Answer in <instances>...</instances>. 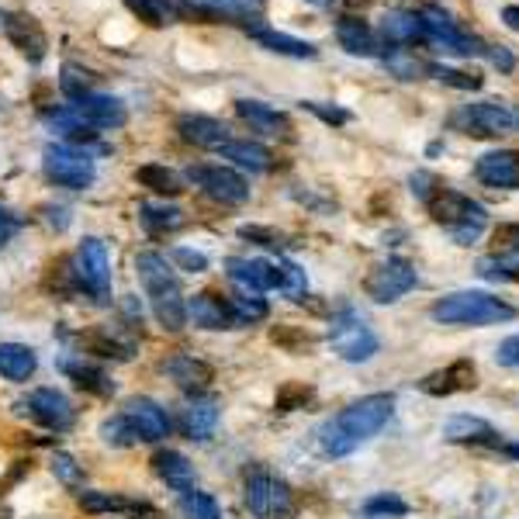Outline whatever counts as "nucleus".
Segmentation results:
<instances>
[{
    "label": "nucleus",
    "mask_w": 519,
    "mask_h": 519,
    "mask_svg": "<svg viewBox=\"0 0 519 519\" xmlns=\"http://www.w3.org/2000/svg\"><path fill=\"white\" fill-rule=\"evenodd\" d=\"M433 77L443 80V84L457 87V90H478L485 80L478 73H464V70H450V66H433Z\"/></svg>",
    "instance_id": "obj_48"
},
{
    "label": "nucleus",
    "mask_w": 519,
    "mask_h": 519,
    "mask_svg": "<svg viewBox=\"0 0 519 519\" xmlns=\"http://www.w3.org/2000/svg\"><path fill=\"white\" fill-rule=\"evenodd\" d=\"M416 14H419V21H423L426 39L443 45V52H454V56H488V45L464 32V28L454 21V14L443 11L440 4H423Z\"/></svg>",
    "instance_id": "obj_7"
},
{
    "label": "nucleus",
    "mask_w": 519,
    "mask_h": 519,
    "mask_svg": "<svg viewBox=\"0 0 519 519\" xmlns=\"http://www.w3.org/2000/svg\"><path fill=\"white\" fill-rule=\"evenodd\" d=\"M253 4H263V0H253Z\"/></svg>",
    "instance_id": "obj_63"
},
{
    "label": "nucleus",
    "mask_w": 519,
    "mask_h": 519,
    "mask_svg": "<svg viewBox=\"0 0 519 519\" xmlns=\"http://www.w3.org/2000/svg\"><path fill=\"white\" fill-rule=\"evenodd\" d=\"M488 59H492V63L499 66L502 73H509L516 66V56L506 49V45H488Z\"/></svg>",
    "instance_id": "obj_57"
},
{
    "label": "nucleus",
    "mask_w": 519,
    "mask_h": 519,
    "mask_svg": "<svg viewBox=\"0 0 519 519\" xmlns=\"http://www.w3.org/2000/svg\"><path fill=\"white\" fill-rule=\"evenodd\" d=\"M25 409L35 423H42L45 430H52V433H66V430H73V423H77V412H73L70 398L56 388H35L32 395H28Z\"/></svg>",
    "instance_id": "obj_13"
},
{
    "label": "nucleus",
    "mask_w": 519,
    "mask_h": 519,
    "mask_svg": "<svg viewBox=\"0 0 519 519\" xmlns=\"http://www.w3.org/2000/svg\"><path fill=\"white\" fill-rule=\"evenodd\" d=\"M475 177L485 187L519 191V149H492V153L478 156Z\"/></svg>",
    "instance_id": "obj_16"
},
{
    "label": "nucleus",
    "mask_w": 519,
    "mask_h": 519,
    "mask_svg": "<svg viewBox=\"0 0 519 519\" xmlns=\"http://www.w3.org/2000/svg\"><path fill=\"white\" fill-rule=\"evenodd\" d=\"M94 77L84 70V66H73V63H66L63 66V77H59V90H63L70 101H80V97H87V94H94Z\"/></svg>",
    "instance_id": "obj_41"
},
{
    "label": "nucleus",
    "mask_w": 519,
    "mask_h": 519,
    "mask_svg": "<svg viewBox=\"0 0 519 519\" xmlns=\"http://www.w3.org/2000/svg\"><path fill=\"white\" fill-rule=\"evenodd\" d=\"M59 371H63L77 388L90 391V395H101V398L115 395V381H111L108 374L101 371V367H90V364H84V360L63 357V360H59Z\"/></svg>",
    "instance_id": "obj_30"
},
{
    "label": "nucleus",
    "mask_w": 519,
    "mask_h": 519,
    "mask_svg": "<svg viewBox=\"0 0 519 519\" xmlns=\"http://www.w3.org/2000/svg\"><path fill=\"white\" fill-rule=\"evenodd\" d=\"M513 125H519V111H516V115H513Z\"/></svg>",
    "instance_id": "obj_62"
},
{
    "label": "nucleus",
    "mask_w": 519,
    "mask_h": 519,
    "mask_svg": "<svg viewBox=\"0 0 519 519\" xmlns=\"http://www.w3.org/2000/svg\"><path fill=\"white\" fill-rule=\"evenodd\" d=\"M277 267H281V291L291 298V302H302L305 291H308V277H305V270L298 267L295 260H281V263H277Z\"/></svg>",
    "instance_id": "obj_44"
},
{
    "label": "nucleus",
    "mask_w": 519,
    "mask_h": 519,
    "mask_svg": "<svg viewBox=\"0 0 519 519\" xmlns=\"http://www.w3.org/2000/svg\"><path fill=\"white\" fill-rule=\"evenodd\" d=\"M270 340L277 346H284L288 353H302L315 346V333H308L305 326H274L270 329Z\"/></svg>",
    "instance_id": "obj_42"
},
{
    "label": "nucleus",
    "mask_w": 519,
    "mask_h": 519,
    "mask_svg": "<svg viewBox=\"0 0 519 519\" xmlns=\"http://www.w3.org/2000/svg\"><path fill=\"white\" fill-rule=\"evenodd\" d=\"M225 274L236 284L239 291H253V295H263V291H281V267L270 260H246V257H229L225 260Z\"/></svg>",
    "instance_id": "obj_14"
},
{
    "label": "nucleus",
    "mask_w": 519,
    "mask_h": 519,
    "mask_svg": "<svg viewBox=\"0 0 519 519\" xmlns=\"http://www.w3.org/2000/svg\"><path fill=\"white\" fill-rule=\"evenodd\" d=\"M187 319L198 329H236L232 326L229 302H222L212 291H201V295L187 298Z\"/></svg>",
    "instance_id": "obj_25"
},
{
    "label": "nucleus",
    "mask_w": 519,
    "mask_h": 519,
    "mask_svg": "<svg viewBox=\"0 0 519 519\" xmlns=\"http://www.w3.org/2000/svg\"><path fill=\"white\" fill-rule=\"evenodd\" d=\"M122 416L132 423L135 436H139V440H146V443H160V440H167V436H170L173 423H170L167 409H163L160 402H153V398H146V395L129 398Z\"/></svg>",
    "instance_id": "obj_15"
},
{
    "label": "nucleus",
    "mask_w": 519,
    "mask_h": 519,
    "mask_svg": "<svg viewBox=\"0 0 519 519\" xmlns=\"http://www.w3.org/2000/svg\"><path fill=\"white\" fill-rule=\"evenodd\" d=\"M478 385V367L475 360H454V364L440 367V371L426 374L419 381V388L433 398H450V395H461V391H471Z\"/></svg>",
    "instance_id": "obj_17"
},
{
    "label": "nucleus",
    "mask_w": 519,
    "mask_h": 519,
    "mask_svg": "<svg viewBox=\"0 0 519 519\" xmlns=\"http://www.w3.org/2000/svg\"><path fill=\"white\" fill-rule=\"evenodd\" d=\"M402 516H409V502L398 499L395 492H378L360 506L357 519H402Z\"/></svg>",
    "instance_id": "obj_39"
},
{
    "label": "nucleus",
    "mask_w": 519,
    "mask_h": 519,
    "mask_svg": "<svg viewBox=\"0 0 519 519\" xmlns=\"http://www.w3.org/2000/svg\"><path fill=\"white\" fill-rule=\"evenodd\" d=\"M381 35L388 42H423V21H419L416 11H388L385 21H381Z\"/></svg>",
    "instance_id": "obj_33"
},
{
    "label": "nucleus",
    "mask_w": 519,
    "mask_h": 519,
    "mask_svg": "<svg viewBox=\"0 0 519 519\" xmlns=\"http://www.w3.org/2000/svg\"><path fill=\"white\" fill-rule=\"evenodd\" d=\"M132 14H139V21L146 25H163V7L160 0H125Z\"/></svg>",
    "instance_id": "obj_53"
},
{
    "label": "nucleus",
    "mask_w": 519,
    "mask_h": 519,
    "mask_svg": "<svg viewBox=\"0 0 519 519\" xmlns=\"http://www.w3.org/2000/svg\"><path fill=\"white\" fill-rule=\"evenodd\" d=\"M229 312H232V326H257L270 315L267 298L253 295V291H236L229 298Z\"/></svg>",
    "instance_id": "obj_36"
},
{
    "label": "nucleus",
    "mask_w": 519,
    "mask_h": 519,
    "mask_svg": "<svg viewBox=\"0 0 519 519\" xmlns=\"http://www.w3.org/2000/svg\"><path fill=\"white\" fill-rule=\"evenodd\" d=\"M73 277H77V284L97 305L111 302V257H108L104 239L87 236L84 243H80L77 260H73Z\"/></svg>",
    "instance_id": "obj_8"
},
{
    "label": "nucleus",
    "mask_w": 519,
    "mask_h": 519,
    "mask_svg": "<svg viewBox=\"0 0 519 519\" xmlns=\"http://www.w3.org/2000/svg\"><path fill=\"white\" fill-rule=\"evenodd\" d=\"M21 232V218L11 212L7 205H0V246L11 243L14 236Z\"/></svg>",
    "instance_id": "obj_55"
},
{
    "label": "nucleus",
    "mask_w": 519,
    "mask_h": 519,
    "mask_svg": "<svg viewBox=\"0 0 519 519\" xmlns=\"http://www.w3.org/2000/svg\"><path fill=\"white\" fill-rule=\"evenodd\" d=\"M163 371L170 374L173 381H177L184 391H201L208 388L215 381V371L212 364H205V360L191 357V353H173V357L163 364Z\"/></svg>",
    "instance_id": "obj_26"
},
{
    "label": "nucleus",
    "mask_w": 519,
    "mask_h": 519,
    "mask_svg": "<svg viewBox=\"0 0 519 519\" xmlns=\"http://www.w3.org/2000/svg\"><path fill=\"white\" fill-rule=\"evenodd\" d=\"M329 346H333V353L340 360H346V364H367V360L381 350L374 329L367 326L364 315L353 305H343L340 312L333 315V322H329Z\"/></svg>",
    "instance_id": "obj_5"
},
{
    "label": "nucleus",
    "mask_w": 519,
    "mask_h": 519,
    "mask_svg": "<svg viewBox=\"0 0 519 519\" xmlns=\"http://www.w3.org/2000/svg\"><path fill=\"white\" fill-rule=\"evenodd\" d=\"M305 4H312V7H333L336 0H305Z\"/></svg>",
    "instance_id": "obj_61"
},
{
    "label": "nucleus",
    "mask_w": 519,
    "mask_h": 519,
    "mask_svg": "<svg viewBox=\"0 0 519 519\" xmlns=\"http://www.w3.org/2000/svg\"><path fill=\"white\" fill-rule=\"evenodd\" d=\"M170 260L180 263V267H184L187 274H205V270H208V257H205V253L187 250V246H177V250L170 253Z\"/></svg>",
    "instance_id": "obj_52"
},
{
    "label": "nucleus",
    "mask_w": 519,
    "mask_h": 519,
    "mask_svg": "<svg viewBox=\"0 0 519 519\" xmlns=\"http://www.w3.org/2000/svg\"><path fill=\"white\" fill-rule=\"evenodd\" d=\"M239 236L243 239H253V243H260V246H267V250H281V236H277L274 229H260V225H243L239 229Z\"/></svg>",
    "instance_id": "obj_54"
},
{
    "label": "nucleus",
    "mask_w": 519,
    "mask_h": 519,
    "mask_svg": "<svg viewBox=\"0 0 519 519\" xmlns=\"http://www.w3.org/2000/svg\"><path fill=\"white\" fill-rule=\"evenodd\" d=\"M381 56H385L388 73L398 80H423L433 73V63H426V59L416 56L412 49H388V52H381Z\"/></svg>",
    "instance_id": "obj_34"
},
{
    "label": "nucleus",
    "mask_w": 519,
    "mask_h": 519,
    "mask_svg": "<svg viewBox=\"0 0 519 519\" xmlns=\"http://www.w3.org/2000/svg\"><path fill=\"white\" fill-rule=\"evenodd\" d=\"M101 436L104 443H111V447H135L139 443V436H135L132 423L125 416H111L101 423Z\"/></svg>",
    "instance_id": "obj_46"
},
{
    "label": "nucleus",
    "mask_w": 519,
    "mask_h": 519,
    "mask_svg": "<svg viewBox=\"0 0 519 519\" xmlns=\"http://www.w3.org/2000/svg\"><path fill=\"white\" fill-rule=\"evenodd\" d=\"M336 39L350 56H360V59H371V56H381V39L364 18H340L336 21Z\"/></svg>",
    "instance_id": "obj_23"
},
{
    "label": "nucleus",
    "mask_w": 519,
    "mask_h": 519,
    "mask_svg": "<svg viewBox=\"0 0 519 519\" xmlns=\"http://www.w3.org/2000/svg\"><path fill=\"white\" fill-rule=\"evenodd\" d=\"M426 208H430L433 222L443 225L457 246H471L488 225L485 205H478L475 198H468V194H461V191H450L447 184L426 201Z\"/></svg>",
    "instance_id": "obj_4"
},
{
    "label": "nucleus",
    "mask_w": 519,
    "mask_h": 519,
    "mask_svg": "<svg viewBox=\"0 0 519 519\" xmlns=\"http://www.w3.org/2000/svg\"><path fill=\"white\" fill-rule=\"evenodd\" d=\"M177 132H180V139L184 142L201 146V149H222L225 142L232 139L229 125L218 122V118H208V115H180Z\"/></svg>",
    "instance_id": "obj_22"
},
{
    "label": "nucleus",
    "mask_w": 519,
    "mask_h": 519,
    "mask_svg": "<svg viewBox=\"0 0 519 519\" xmlns=\"http://www.w3.org/2000/svg\"><path fill=\"white\" fill-rule=\"evenodd\" d=\"M492 243H495V253H513L519 257V222H506L492 232Z\"/></svg>",
    "instance_id": "obj_51"
},
{
    "label": "nucleus",
    "mask_w": 519,
    "mask_h": 519,
    "mask_svg": "<svg viewBox=\"0 0 519 519\" xmlns=\"http://www.w3.org/2000/svg\"><path fill=\"white\" fill-rule=\"evenodd\" d=\"M180 509H184L187 519H222L218 502L208 492H198V488H191V492L180 495Z\"/></svg>",
    "instance_id": "obj_40"
},
{
    "label": "nucleus",
    "mask_w": 519,
    "mask_h": 519,
    "mask_svg": "<svg viewBox=\"0 0 519 519\" xmlns=\"http://www.w3.org/2000/svg\"><path fill=\"white\" fill-rule=\"evenodd\" d=\"M42 122L49 125L52 132L66 135L70 142H94V139H97V132L90 129L84 118H80V111L73 108V104H66V108H49V111H42Z\"/></svg>",
    "instance_id": "obj_32"
},
{
    "label": "nucleus",
    "mask_w": 519,
    "mask_h": 519,
    "mask_svg": "<svg viewBox=\"0 0 519 519\" xmlns=\"http://www.w3.org/2000/svg\"><path fill=\"white\" fill-rule=\"evenodd\" d=\"M139 218L153 236H163V232H173L184 225V212L173 205H139Z\"/></svg>",
    "instance_id": "obj_38"
},
{
    "label": "nucleus",
    "mask_w": 519,
    "mask_h": 519,
    "mask_svg": "<svg viewBox=\"0 0 519 519\" xmlns=\"http://www.w3.org/2000/svg\"><path fill=\"white\" fill-rule=\"evenodd\" d=\"M0 28H4V35L11 39V45L21 52V56L32 59V63H42L49 42H45V32L39 21L28 18V14H0Z\"/></svg>",
    "instance_id": "obj_18"
},
{
    "label": "nucleus",
    "mask_w": 519,
    "mask_h": 519,
    "mask_svg": "<svg viewBox=\"0 0 519 519\" xmlns=\"http://www.w3.org/2000/svg\"><path fill=\"white\" fill-rule=\"evenodd\" d=\"M135 274L142 281V291H146L149 305H153V315L167 333H180L187 326V298L180 291V281L173 274V267L167 257L146 250L135 257Z\"/></svg>",
    "instance_id": "obj_2"
},
{
    "label": "nucleus",
    "mask_w": 519,
    "mask_h": 519,
    "mask_svg": "<svg viewBox=\"0 0 519 519\" xmlns=\"http://www.w3.org/2000/svg\"><path fill=\"white\" fill-rule=\"evenodd\" d=\"M395 412V395L388 391H374V395H364L357 402H350L346 409L336 412L329 423H322L319 430V447L326 457H346L367 443L371 436H378L385 430V423Z\"/></svg>",
    "instance_id": "obj_1"
},
{
    "label": "nucleus",
    "mask_w": 519,
    "mask_h": 519,
    "mask_svg": "<svg viewBox=\"0 0 519 519\" xmlns=\"http://www.w3.org/2000/svg\"><path fill=\"white\" fill-rule=\"evenodd\" d=\"M478 277L492 284H519V257L513 253H488L478 260Z\"/></svg>",
    "instance_id": "obj_35"
},
{
    "label": "nucleus",
    "mask_w": 519,
    "mask_h": 519,
    "mask_svg": "<svg viewBox=\"0 0 519 519\" xmlns=\"http://www.w3.org/2000/svg\"><path fill=\"white\" fill-rule=\"evenodd\" d=\"M39 367V357H35L32 346H21V343H0V378L14 381H28Z\"/></svg>",
    "instance_id": "obj_31"
},
{
    "label": "nucleus",
    "mask_w": 519,
    "mask_h": 519,
    "mask_svg": "<svg viewBox=\"0 0 519 519\" xmlns=\"http://www.w3.org/2000/svg\"><path fill=\"white\" fill-rule=\"evenodd\" d=\"M495 360H499L502 367H519V336H509V340H502L499 350H495Z\"/></svg>",
    "instance_id": "obj_56"
},
{
    "label": "nucleus",
    "mask_w": 519,
    "mask_h": 519,
    "mask_svg": "<svg viewBox=\"0 0 519 519\" xmlns=\"http://www.w3.org/2000/svg\"><path fill=\"white\" fill-rule=\"evenodd\" d=\"M246 506L253 516L270 519V516H288L291 513V488L284 478H274L267 471H253L246 478Z\"/></svg>",
    "instance_id": "obj_12"
},
{
    "label": "nucleus",
    "mask_w": 519,
    "mask_h": 519,
    "mask_svg": "<svg viewBox=\"0 0 519 519\" xmlns=\"http://www.w3.org/2000/svg\"><path fill=\"white\" fill-rule=\"evenodd\" d=\"M218 419H222V409H218L215 398L208 395H194L191 402L184 405V412H180V430H184L187 440H212L215 430H218Z\"/></svg>",
    "instance_id": "obj_20"
},
{
    "label": "nucleus",
    "mask_w": 519,
    "mask_h": 519,
    "mask_svg": "<svg viewBox=\"0 0 519 519\" xmlns=\"http://www.w3.org/2000/svg\"><path fill=\"white\" fill-rule=\"evenodd\" d=\"M443 436L450 443H471V447H506L502 436L485 423V419L475 416H450L443 423Z\"/></svg>",
    "instance_id": "obj_24"
},
{
    "label": "nucleus",
    "mask_w": 519,
    "mask_h": 519,
    "mask_svg": "<svg viewBox=\"0 0 519 519\" xmlns=\"http://www.w3.org/2000/svg\"><path fill=\"white\" fill-rule=\"evenodd\" d=\"M45 222L56 225V229H66V225H70V215H66V208H45Z\"/></svg>",
    "instance_id": "obj_58"
},
{
    "label": "nucleus",
    "mask_w": 519,
    "mask_h": 519,
    "mask_svg": "<svg viewBox=\"0 0 519 519\" xmlns=\"http://www.w3.org/2000/svg\"><path fill=\"white\" fill-rule=\"evenodd\" d=\"M73 108L80 111V118L90 125L94 132H111V129H122L125 125V104L111 94H87L80 101H73Z\"/></svg>",
    "instance_id": "obj_19"
},
{
    "label": "nucleus",
    "mask_w": 519,
    "mask_h": 519,
    "mask_svg": "<svg viewBox=\"0 0 519 519\" xmlns=\"http://www.w3.org/2000/svg\"><path fill=\"white\" fill-rule=\"evenodd\" d=\"M312 398H315V391L308 388V385H302V381H288V385L277 391L274 409L277 412H295V409H305Z\"/></svg>",
    "instance_id": "obj_43"
},
{
    "label": "nucleus",
    "mask_w": 519,
    "mask_h": 519,
    "mask_svg": "<svg viewBox=\"0 0 519 519\" xmlns=\"http://www.w3.org/2000/svg\"><path fill=\"white\" fill-rule=\"evenodd\" d=\"M153 471H156V478L163 481V485H170L173 492H191L194 488V464L187 461L180 450H160V454L153 457Z\"/></svg>",
    "instance_id": "obj_28"
},
{
    "label": "nucleus",
    "mask_w": 519,
    "mask_h": 519,
    "mask_svg": "<svg viewBox=\"0 0 519 519\" xmlns=\"http://www.w3.org/2000/svg\"><path fill=\"white\" fill-rule=\"evenodd\" d=\"M42 170L63 191H87L97 177L94 156L87 149L66 146V142H49L42 149Z\"/></svg>",
    "instance_id": "obj_6"
},
{
    "label": "nucleus",
    "mask_w": 519,
    "mask_h": 519,
    "mask_svg": "<svg viewBox=\"0 0 519 519\" xmlns=\"http://www.w3.org/2000/svg\"><path fill=\"white\" fill-rule=\"evenodd\" d=\"M409 187H412V194H416V198L426 205V201H430L433 194L443 187V180L436 177V173H430V170H416V173L409 177Z\"/></svg>",
    "instance_id": "obj_49"
},
{
    "label": "nucleus",
    "mask_w": 519,
    "mask_h": 519,
    "mask_svg": "<svg viewBox=\"0 0 519 519\" xmlns=\"http://www.w3.org/2000/svg\"><path fill=\"white\" fill-rule=\"evenodd\" d=\"M187 180H191L194 187H201L212 201H222V205H246V201H250V180L232 167H222V163L187 167Z\"/></svg>",
    "instance_id": "obj_11"
},
{
    "label": "nucleus",
    "mask_w": 519,
    "mask_h": 519,
    "mask_svg": "<svg viewBox=\"0 0 519 519\" xmlns=\"http://www.w3.org/2000/svg\"><path fill=\"white\" fill-rule=\"evenodd\" d=\"M135 180L156 194H170V198L184 191V187H180V177L170 167H163V163H146V167H139L135 170Z\"/></svg>",
    "instance_id": "obj_37"
},
{
    "label": "nucleus",
    "mask_w": 519,
    "mask_h": 519,
    "mask_svg": "<svg viewBox=\"0 0 519 519\" xmlns=\"http://www.w3.org/2000/svg\"><path fill=\"white\" fill-rule=\"evenodd\" d=\"M450 129L464 132L471 139H495V135L513 132V111L499 101H478V104H464L450 115Z\"/></svg>",
    "instance_id": "obj_9"
},
{
    "label": "nucleus",
    "mask_w": 519,
    "mask_h": 519,
    "mask_svg": "<svg viewBox=\"0 0 519 519\" xmlns=\"http://www.w3.org/2000/svg\"><path fill=\"white\" fill-rule=\"evenodd\" d=\"M246 32H250V39H257L263 49L277 52V56H291V59H315L319 56V49H315L312 42L305 39H295V35H284V32H274V28L267 25H246Z\"/></svg>",
    "instance_id": "obj_27"
},
{
    "label": "nucleus",
    "mask_w": 519,
    "mask_h": 519,
    "mask_svg": "<svg viewBox=\"0 0 519 519\" xmlns=\"http://www.w3.org/2000/svg\"><path fill=\"white\" fill-rule=\"evenodd\" d=\"M52 475L63 481L66 488H80V485H84V468H80V464L73 461L66 450H56V454H52Z\"/></svg>",
    "instance_id": "obj_47"
},
{
    "label": "nucleus",
    "mask_w": 519,
    "mask_h": 519,
    "mask_svg": "<svg viewBox=\"0 0 519 519\" xmlns=\"http://www.w3.org/2000/svg\"><path fill=\"white\" fill-rule=\"evenodd\" d=\"M305 111H312L315 118H322L326 125H346L350 122V111L340 108V104H322V101H302Z\"/></svg>",
    "instance_id": "obj_50"
},
{
    "label": "nucleus",
    "mask_w": 519,
    "mask_h": 519,
    "mask_svg": "<svg viewBox=\"0 0 519 519\" xmlns=\"http://www.w3.org/2000/svg\"><path fill=\"white\" fill-rule=\"evenodd\" d=\"M80 506L87 513H125V509H132V502L111 492H80Z\"/></svg>",
    "instance_id": "obj_45"
},
{
    "label": "nucleus",
    "mask_w": 519,
    "mask_h": 519,
    "mask_svg": "<svg viewBox=\"0 0 519 519\" xmlns=\"http://www.w3.org/2000/svg\"><path fill=\"white\" fill-rule=\"evenodd\" d=\"M430 315L443 326H495V322L516 319V308L488 291H454V295L440 298L430 308Z\"/></svg>",
    "instance_id": "obj_3"
},
{
    "label": "nucleus",
    "mask_w": 519,
    "mask_h": 519,
    "mask_svg": "<svg viewBox=\"0 0 519 519\" xmlns=\"http://www.w3.org/2000/svg\"><path fill=\"white\" fill-rule=\"evenodd\" d=\"M502 450H506V454L519 464V443H506V447H502Z\"/></svg>",
    "instance_id": "obj_60"
},
{
    "label": "nucleus",
    "mask_w": 519,
    "mask_h": 519,
    "mask_svg": "<svg viewBox=\"0 0 519 519\" xmlns=\"http://www.w3.org/2000/svg\"><path fill=\"white\" fill-rule=\"evenodd\" d=\"M222 160H232L236 167L250 170V173H267L274 167V153H270L267 146H260V142H250V139H229L222 149Z\"/></svg>",
    "instance_id": "obj_29"
},
{
    "label": "nucleus",
    "mask_w": 519,
    "mask_h": 519,
    "mask_svg": "<svg viewBox=\"0 0 519 519\" xmlns=\"http://www.w3.org/2000/svg\"><path fill=\"white\" fill-rule=\"evenodd\" d=\"M236 115L243 118V122L250 125L253 132L270 135V139H288V135H291L288 115H281V111L270 108V104H263V101H253V97H239V101H236Z\"/></svg>",
    "instance_id": "obj_21"
},
{
    "label": "nucleus",
    "mask_w": 519,
    "mask_h": 519,
    "mask_svg": "<svg viewBox=\"0 0 519 519\" xmlns=\"http://www.w3.org/2000/svg\"><path fill=\"white\" fill-rule=\"evenodd\" d=\"M419 284V274L405 257H388L381 260L378 267H371V274L364 277V291L371 302L378 305H391L398 298H405L412 288Z\"/></svg>",
    "instance_id": "obj_10"
},
{
    "label": "nucleus",
    "mask_w": 519,
    "mask_h": 519,
    "mask_svg": "<svg viewBox=\"0 0 519 519\" xmlns=\"http://www.w3.org/2000/svg\"><path fill=\"white\" fill-rule=\"evenodd\" d=\"M502 21H506V28H513V32H519V7H516V4L502 7Z\"/></svg>",
    "instance_id": "obj_59"
}]
</instances>
